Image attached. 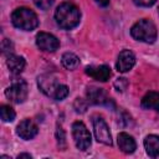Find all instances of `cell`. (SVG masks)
I'll return each instance as SVG.
<instances>
[{"mask_svg": "<svg viewBox=\"0 0 159 159\" xmlns=\"http://www.w3.org/2000/svg\"><path fill=\"white\" fill-rule=\"evenodd\" d=\"M5 96L14 103H22L27 97V83L24 80H14L5 89Z\"/></svg>", "mask_w": 159, "mask_h": 159, "instance_id": "8992f818", "label": "cell"}, {"mask_svg": "<svg viewBox=\"0 0 159 159\" xmlns=\"http://www.w3.org/2000/svg\"><path fill=\"white\" fill-rule=\"evenodd\" d=\"M133 1L138 6H145V7L147 6H152L153 4L157 2V0H133Z\"/></svg>", "mask_w": 159, "mask_h": 159, "instance_id": "7402d4cb", "label": "cell"}, {"mask_svg": "<svg viewBox=\"0 0 159 159\" xmlns=\"http://www.w3.org/2000/svg\"><path fill=\"white\" fill-rule=\"evenodd\" d=\"M134 63H135L134 53L129 50H123L118 56V61H117L116 67H117L118 72L124 73V72H128L129 70H132Z\"/></svg>", "mask_w": 159, "mask_h": 159, "instance_id": "30bf717a", "label": "cell"}, {"mask_svg": "<svg viewBox=\"0 0 159 159\" xmlns=\"http://www.w3.org/2000/svg\"><path fill=\"white\" fill-rule=\"evenodd\" d=\"M53 1H55V0H34L35 5H36L37 7H40L41 10H47V9H50V7L52 6Z\"/></svg>", "mask_w": 159, "mask_h": 159, "instance_id": "d6986e66", "label": "cell"}, {"mask_svg": "<svg viewBox=\"0 0 159 159\" xmlns=\"http://www.w3.org/2000/svg\"><path fill=\"white\" fill-rule=\"evenodd\" d=\"M1 158H5V159H10V157H7V155H1Z\"/></svg>", "mask_w": 159, "mask_h": 159, "instance_id": "484cf974", "label": "cell"}, {"mask_svg": "<svg viewBox=\"0 0 159 159\" xmlns=\"http://www.w3.org/2000/svg\"><path fill=\"white\" fill-rule=\"evenodd\" d=\"M56 24L65 30H71L80 24L81 12L80 9L71 2H62L55 11Z\"/></svg>", "mask_w": 159, "mask_h": 159, "instance_id": "6da1fadb", "label": "cell"}, {"mask_svg": "<svg viewBox=\"0 0 159 159\" xmlns=\"http://www.w3.org/2000/svg\"><path fill=\"white\" fill-rule=\"evenodd\" d=\"M86 73L92 77L93 80L106 82L111 77V68L107 65H101V66H87L86 67Z\"/></svg>", "mask_w": 159, "mask_h": 159, "instance_id": "8fae6325", "label": "cell"}, {"mask_svg": "<svg viewBox=\"0 0 159 159\" xmlns=\"http://www.w3.org/2000/svg\"><path fill=\"white\" fill-rule=\"evenodd\" d=\"M39 87L40 89L48 97L62 101L68 96V87L57 81V78L52 75H42L39 77Z\"/></svg>", "mask_w": 159, "mask_h": 159, "instance_id": "7a4b0ae2", "label": "cell"}, {"mask_svg": "<svg viewBox=\"0 0 159 159\" xmlns=\"http://www.w3.org/2000/svg\"><path fill=\"white\" fill-rule=\"evenodd\" d=\"M1 50H2V53H5V55L9 56L11 53V51H12V43H11V41L7 40V39H4L2 42H1Z\"/></svg>", "mask_w": 159, "mask_h": 159, "instance_id": "ffe728a7", "label": "cell"}, {"mask_svg": "<svg viewBox=\"0 0 159 159\" xmlns=\"http://www.w3.org/2000/svg\"><path fill=\"white\" fill-rule=\"evenodd\" d=\"M118 147L123 153L127 154H132L135 149H137V144L135 140L133 139L132 135H129L128 133H119L118 134Z\"/></svg>", "mask_w": 159, "mask_h": 159, "instance_id": "4fadbf2b", "label": "cell"}, {"mask_svg": "<svg viewBox=\"0 0 159 159\" xmlns=\"http://www.w3.org/2000/svg\"><path fill=\"white\" fill-rule=\"evenodd\" d=\"M144 148L149 157L155 158L159 157V135L150 134L144 139Z\"/></svg>", "mask_w": 159, "mask_h": 159, "instance_id": "9a60e30c", "label": "cell"}, {"mask_svg": "<svg viewBox=\"0 0 159 159\" xmlns=\"http://www.w3.org/2000/svg\"><path fill=\"white\" fill-rule=\"evenodd\" d=\"M36 45L42 51L55 52L60 47V41L52 34H48V32H39L36 35Z\"/></svg>", "mask_w": 159, "mask_h": 159, "instance_id": "ba28073f", "label": "cell"}, {"mask_svg": "<svg viewBox=\"0 0 159 159\" xmlns=\"http://www.w3.org/2000/svg\"><path fill=\"white\" fill-rule=\"evenodd\" d=\"M61 62H62V66L66 68V70H76L80 65V58L77 55L72 53V52H66L62 55V58H61Z\"/></svg>", "mask_w": 159, "mask_h": 159, "instance_id": "e0dca14e", "label": "cell"}, {"mask_svg": "<svg viewBox=\"0 0 159 159\" xmlns=\"http://www.w3.org/2000/svg\"><path fill=\"white\" fill-rule=\"evenodd\" d=\"M128 86V82L125 78H117V81L114 82V87L117 88V91H124Z\"/></svg>", "mask_w": 159, "mask_h": 159, "instance_id": "44dd1931", "label": "cell"}, {"mask_svg": "<svg viewBox=\"0 0 159 159\" xmlns=\"http://www.w3.org/2000/svg\"><path fill=\"white\" fill-rule=\"evenodd\" d=\"M57 140H58V144H65V133H63V129L62 128H58L57 129Z\"/></svg>", "mask_w": 159, "mask_h": 159, "instance_id": "603a6c76", "label": "cell"}, {"mask_svg": "<svg viewBox=\"0 0 159 159\" xmlns=\"http://www.w3.org/2000/svg\"><path fill=\"white\" fill-rule=\"evenodd\" d=\"M17 158L19 159H21V158H29V159H31V155L30 154H19Z\"/></svg>", "mask_w": 159, "mask_h": 159, "instance_id": "d4e9b609", "label": "cell"}, {"mask_svg": "<svg viewBox=\"0 0 159 159\" xmlns=\"http://www.w3.org/2000/svg\"><path fill=\"white\" fill-rule=\"evenodd\" d=\"M6 65H7L10 72H11L12 75H19V73H21V72L24 71L26 62H25L24 57L17 56V55H14V53H10V55L7 56Z\"/></svg>", "mask_w": 159, "mask_h": 159, "instance_id": "5bb4252c", "label": "cell"}, {"mask_svg": "<svg viewBox=\"0 0 159 159\" xmlns=\"http://www.w3.org/2000/svg\"><path fill=\"white\" fill-rule=\"evenodd\" d=\"M15 111L10 107V106H6V104H2L0 107V117H1V120L2 122H12L15 119Z\"/></svg>", "mask_w": 159, "mask_h": 159, "instance_id": "ac0fdd59", "label": "cell"}, {"mask_svg": "<svg viewBox=\"0 0 159 159\" xmlns=\"http://www.w3.org/2000/svg\"><path fill=\"white\" fill-rule=\"evenodd\" d=\"M130 35L137 41H142L145 43H153L157 39V27L153 21L148 19H142L132 26Z\"/></svg>", "mask_w": 159, "mask_h": 159, "instance_id": "277c9868", "label": "cell"}, {"mask_svg": "<svg viewBox=\"0 0 159 159\" xmlns=\"http://www.w3.org/2000/svg\"><path fill=\"white\" fill-rule=\"evenodd\" d=\"M39 132V128L36 125V123L31 119H24L21 120L17 127H16V133L20 138L25 139V140H29V139H32Z\"/></svg>", "mask_w": 159, "mask_h": 159, "instance_id": "9c48e42d", "label": "cell"}, {"mask_svg": "<svg viewBox=\"0 0 159 159\" xmlns=\"http://www.w3.org/2000/svg\"><path fill=\"white\" fill-rule=\"evenodd\" d=\"M72 137L76 147L80 150H86L91 145V133L82 122H75L72 124Z\"/></svg>", "mask_w": 159, "mask_h": 159, "instance_id": "5b68a950", "label": "cell"}, {"mask_svg": "<svg viewBox=\"0 0 159 159\" xmlns=\"http://www.w3.org/2000/svg\"><path fill=\"white\" fill-rule=\"evenodd\" d=\"M86 94H87L88 101L93 104L103 106V104H109V102H111L106 91L102 89V88H98V87H88Z\"/></svg>", "mask_w": 159, "mask_h": 159, "instance_id": "7c38bea8", "label": "cell"}, {"mask_svg": "<svg viewBox=\"0 0 159 159\" xmlns=\"http://www.w3.org/2000/svg\"><path fill=\"white\" fill-rule=\"evenodd\" d=\"M11 22L15 27L24 31H31L39 26L37 15L27 7L15 9L11 14Z\"/></svg>", "mask_w": 159, "mask_h": 159, "instance_id": "3957f363", "label": "cell"}, {"mask_svg": "<svg viewBox=\"0 0 159 159\" xmlns=\"http://www.w3.org/2000/svg\"><path fill=\"white\" fill-rule=\"evenodd\" d=\"M140 106L144 109H154L159 112V92H148L140 102Z\"/></svg>", "mask_w": 159, "mask_h": 159, "instance_id": "2e32d148", "label": "cell"}, {"mask_svg": "<svg viewBox=\"0 0 159 159\" xmlns=\"http://www.w3.org/2000/svg\"><path fill=\"white\" fill-rule=\"evenodd\" d=\"M96 2H98L101 6H107L109 4V0H96Z\"/></svg>", "mask_w": 159, "mask_h": 159, "instance_id": "cb8c5ba5", "label": "cell"}, {"mask_svg": "<svg viewBox=\"0 0 159 159\" xmlns=\"http://www.w3.org/2000/svg\"><path fill=\"white\" fill-rule=\"evenodd\" d=\"M92 122H93V132L97 142L103 143L106 145H112V135L104 119L102 117H94Z\"/></svg>", "mask_w": 159, "mask_h": 159, "instance_id": "52a82bcc", "label": "cell"}]
</instances>
